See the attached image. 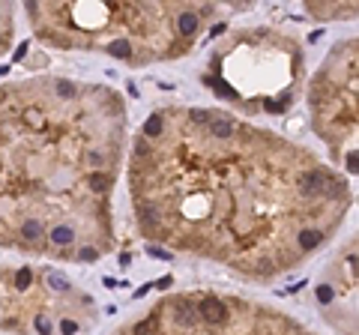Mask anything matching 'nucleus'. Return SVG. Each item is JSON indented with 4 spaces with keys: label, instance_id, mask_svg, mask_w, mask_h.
Segmentation results:
<instances>
[{
    "label": "nucleus",
    "instance_id": "3",
    "mask_svg": "<svg viewBox=\"0 0 359 335\" xmlns=\"http://www.w3.org/2000/svg\"><path fill=\"white\" fill-rule=\"evenodd\" d=\"M254 0H27L36 39L60 51L105 54L132 69L189 57L228 15Z\"/></svg>",
    "mask_w": 359,
    "mask_h": 335
},
{
    "label": "nucleus",
    "instance_id": "5",
    "mask_svg": "<svg viewBox=\"0 0 359 335\" xmlns=\"http://www.w3.org/2000/svg\"><path fill=\"white\" fill-rule=\"evenodd\" d=\"M99 323L96 299L45 263L0 267V329L84 332Z\"/></svg>",
    "mask_w": 359,
    "mask_h": 335
},
{
    "label": "nucleus",
    "instance_id": "6",
    "mask_svg": "<svg viewBox=\"0 0 359 335\" xmlns=\"http://www.w3.org/2000/svg\"><path fill=\"white\" fill-rule=\"evenodd\" d=\"M120 332H305L299 317L236 293L183 290L153 303L141 317L123 323Z\"/></svg>",
    "mask_w": 359,
    "mask_h": 335
},
{
    "label": "nucleus",
    "instance_id": "4",
    "mask_svg": "<svg viewBox=\"0 0 359 335\" xmlns=\"http://www.w3.org/2000/svg\"><path fill=\"white\" fill-rule=\"evenodd\" d=\"M207 84L239 108L281 114L302 84V45L276 30H243L221 39L210 57Z\"/></svg>",
    "mask_w": 359,
    "mask_h": 335
},
{
    "label": "nucleus",
    "instance_id": "1",
    "mask_svg": "<svg viewBox=\"0 0 359 335\" xmlns=\"http://www.w3.org/2000/svg\"><path fill=\"white\" fill-rule=\"evenodd\" d=\"M138 234L249 281L299 270L347 222V174L221 108L162 105L126 153Z\"/></svg>",
    "mask_w": 359,
    "mask_h": 335
},
{
    "label": "nucleus",
    "instance_id": "8",
    "mask_svg": "<svg viewBox=\"0 0 359 335\" xmlns=\"http://www.w3.org/2000/svg\"><path fill=\"white\" fill-rule=\"evenodd\" d=\"M317 299H320V311L323 317L332 323L335 311L338 317V329L356 332V239H350V249L344 245L335 263L320 275L317 285Z\"/></svg>",
    "mask_w": 359,
    "mask_h": 335
},
{
    "label": "nucleus",
    "instance_id": "7",
    "mask_svg": "<svg viewBox=\"0 0 359 335\" xmlns=\"http://www.w3.org/2000/svg\"><path fill=\"white\" fill-rule=\"evenodd\" d=\"M309 114L314 135L327 144L332 165L356 177L359 144V48L356 36L341 39L323 57L309 87Z\"/></svg>",
    "mask_w": 359,
    "mask_h": 335
},
{
    "label": "nucleus",
    "instance_id": "2",
    "mask_svg": "<svg viewBox=\"0 0 359 335\" xmlns=\"http://www.w3.org/2000/svg\"><path fill=\"white\" fill-rule=\"evenodd\" d=\"M126 153L129 108L114 87L60 75L0 84V249L72 263L108 257Z\"/></svg>",
    "mask_w": 359,
    "mask_h": 335
}]
</instances>
